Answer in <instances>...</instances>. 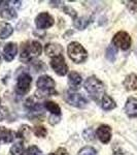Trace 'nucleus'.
Instances as JSON below:
<instances>
[{
  "instance_id": "1",
  "label": "nucleus",
  "mask_w": 137,
  "mask_h": 155,
  "mask_svg": "<svg viewBox=\"0 0 137 155\" xmlns=\"http://www.w3.org/2000/svg\"><path fill=\"white\" fill-rule=\"evenodd\" d=\"M84 89L89 93L92 99L95 101H99L102 99V97L105 95V87L98 78L95 76L89 77L87 81L84 82Z\"/></svg>"
},
{
  "instance_id": "2",
  "label": "nucleus",
  "mask_w": 137,
  "mask_h": 155,
  "mask_svg": "<svg viewBox=\"0 0 137 155\" xmlns=\"http://www.w3.org/2000/svg\"><path fill=\"white\" fill-rule=\"evenodd\" d=\"M42 52V47L40 42L33 41H27L22 46L21 55H20V60L22 62H29L35 57L39 56Z\"/></svg>"
},
{
  "instance_id": "3",
  "label": "nucleus",
  "mask_w": 137,
  "mask_h": 155,
  "mask_svg": "<svg viewBox=\"0 0 137 155\" xmlns=\"http://www.w3.org/2000/svg\"><path fill=\"white\" fill-rule=\"evenodd\" d=\"M67 53L72 61L75 63H84L88 58L86 49L78 41H72L67 47Z\"/></svg>"
},
{
  "instance_id": "4",
  "label": "nucleus",
  "mask_w": 137,
  "mask_h": 155,
  "mask_svg": "<svg viewBox=\"0 0 137 155\" xmlns=\"http://www.w3.org/2000/svg\"><path fill=\"white\" fill-rule=\"evenodd\" d=\"M37 88L42 92V95H52L57 94V91L55 90V81L49 76H41L37 80Z\"/></svg>"
},
{
  "instance_id": "5",
  "label": "nucleus",
  "mask_w": 137,
  "mask_h": 155,
  "mask_svg": "<svg viewBox=\"0 0 137 155\" xmlns=\"http://www.w3.org/2000/svg\"><path fill=\"white\" fill-rule=\"evenodd\" d=\"M64 99H65L67 104H69L72 107H78V109H84L88 104L87 99L81 94L75 93V92H71V91L66 92L64 94Z\"/></svg>"
},
{
  "instance_id": "6",
  "label": "nucleus",
  "mask_w": 137,
  "mask_h": 155,
  "mask_svg": "<svg viewBox=\"0 0 137 155\" xmlns=\"http://www.w3.org/2000/svg\"><path fill=\"white\" fill-rule=\"evenodd\" d=\"M131 37L126 31H119L113 37V44L116 48H119L123 51H126L131 47Z\"/></svg>"
},
{
  "instance_id": "7",
  "label": "nucleus",
  "mask_w": 137,
  "mask_h": 155,
  "mask_svg": "<svg viewBox=\"0 0 137 155\" xmlns=\"http://www.w3.org/2000/svg\"><path fill=\"white\" fill-rule=\"evenodd\" d=\"M32 84V78L29 76L28 74H21L18 80H17V85H16V92L19 95H24V94L28 93L30 87Z\"/></svg>"
},
{
  "instance_id": "8",
  "label": "nucleus",
  "mask_w": 137,
  "mask_h": 155,
  "mask_svg": "<svg viewBox=\"0 0 137 155\" xmlns=\"http://www.w3.org/2000/svg\"><path fill=\"white\" fill-rule=\"evenodd\" d=\"M51 67L54 69V71L56 72L58 76H65V74L68 72V66H67L65 59L62 56H58V57H54L51 60Z\"/></svg>"
},
{
  "instance_id": "9",
  "label": "nucleus",
  "mask_w": 137,
  "mask_h": 155,
  "mask_svg": "<svg viewBox=\"0 0 137 155\" xmlns=\"http://www.w3.org/2000/svg\"><path fill=\"white\" fill-rule=\"evenodd\" d=\"M54 18L48 12H40L35 19V25L38 29H48L54 25Z\"/></svg>"
},
{
  "instance_id": "10",
  "label": "nucleus",
  "mask_w": 137,
  "mask_h": 155,
  "mask_svg": "<svg viewBox=\"0 0 137 155\" xmlns=\"http://www.w3.org/2000/svg\"><path fill=\"white\" fill-rule=\"evenodd\" d=\"M97 137L99 139V141L103 144H107L109 143L111 139V128L110 126L106 125V124H102L98 127L96 131Z\"/></svg>"
},
{
  "instance_id": "11",
  "label": "nucleus",
  "mask_w": 137,
  "mask_h": 155,
  "mask_svg": "<svg viewBox=\"0 0 137 155\" xmlns=\"http://www.w3.org/2000/svg\"><path fill=\"white\" fill-rule=\"evenodd\" d=\"M17 53H18V47L17 44L14 42H8L5 45L3 49V58L5 59V61L11 62L14 59Z\"/></svg>"
},
{
  "instance_id": "12",
  "label": "nucleus",
  "mask_w": 137,
  "mask_h": 155,
  "mask_svg": "<svg viewBox=\"0 0 137 155\" xmlns=\"http://www.w3.org/2000/svg\"><path fill=\"white\" fill-rule=\"evenodd\" d=\"M125 112L130 118H137V98L129 97L125 104Z\"/></svg>"
},
{
  "instance_id": "13",
  "label": "nucleus",
  "mask_w": 137,
  "mask_h": 155,
  "mask_svg": "<svg viewBox=\"0 0 137 155\" xmlns=\"http://www.w3.org/2000/svg\"><path fill=\"white\" fill-rule=\"evenodd\" d=\"M62 51H63V48H62L61 45L54 44V42H52V44H48L46 46V48H44V52H46V54L48 55L49 57H52V58L61 56Z\"/></svg>"
},
{
  "instance_id": "14",
  "label": "nucleus",
  "mask_w": 137,
  "mask_h": 155,
  "mask_svg": "<svg viewBox=\"0 0 137 155\" xmlns=\"http://www.w3.org/2000/svg\"><path fill=\"white\" fill-rule=\"evenodd\" d=\"M81 82H83V79H81V76L76 71H71L68 76V83L69 86H70L71 89L76 90L79 88Z\"/></svg>"
},
{
  "instance_id": "15",
  "label": "nucleus",
  "mask_w": 137,
  "mask_h": 155,
  "mask_svg": "<svg viewBox=\"0 0 137 155\" xmlns=\"http://www.w3.org/2000/svg\"><path fill=\"white\" fill-rule=\"evenodd\" d=\"M123 85L126 88V90H128V91L137 90V76L135 74H128V76L125 78V80H124Z\"/></svg>"
},
{
  "instance_id": "16",
  "label": "nucleus",
  "mask_w": 137,
  "mask_h": 155,
  "mask_svg": "<svg viewBox=\"0 0 137 155\" xmlns=\"http://www.w3.org/2000/svg\"><path fill=\"white\" fill-rule=\"evenodd\" d=\"M14 139V132L9 129L5 128L3 126H0V142L2 143H5V144H8V143H11Z\"/></svg>"
},
{
  "instance_id": "17",
  "label": "nucleus",
  "mask_w": 137,
  "mask_h": 155,
  "mask_svg": "<svg viewBox=\"0 0 137 155\" xmlns=\"http://www.w3.org/2000/svg\"><path fill=\"white\" fill-rule=\"evenodd\" d=\"M101 107L104 111H110V110H113L116 107V104L110 96L105 94L101 99Z\"/></svg>"
},
{
  "instance_id": "18",
  "label": "nucleus",
  "mask_w": 137,
  "mask_h": 155,
  "mask_svg": "<svg viewBox=\"0 0 137 155\" xmlns=\"http://www.w3.org/2000/svg\"><path fill=\"white\" fill-rule=\"evenodd\" d=\"M91 23V18L89 17H81V18H76L73 21V26L78 30H84L88 27V25Z\"/></svg>"
},
{
  "instance_id": "19",
  "label": "nucleus",
  "mask_w": 137,
  "mask_h": 155,
  "mask_svg": "<svg viewBox=\"0 0 137 155\" xmlns=\"http://www.w3.org/2000/svg\"><path fill=\"white\" fill-rule=\"evenodd\" d=\"M12 31H14V29H12L11 25L2 23L0 25V38L5 39L7 37H9L12 34Z\"/></svg>"
},
{
  "instance_id": "20",
  "label": "nucleus",
  "mask_w": 137,
  "mask_h": 155,
  "mask_svg": "<svg viewBox=\"0 0 137 155\" xmlns=\"http://www.w3.org/2000/svg\"><path fill=\"white\" fill-rule=\"evenodd\" d=\"M44 107L49 112H51L52 115H57L60 116L61 115V107H60L56 102L54 101H46L44 102Z\"/></svg>"
},
{
  "instance_id": "21",
  "label": "nucleus",
  "mask_w": 137,
  "mask_h": 155,
  "mask_svg": "<svg viewBox=\"0 0 137 155\" xmlns=\"http://www.w3.org/2000/svg\"><path fill=\"white\" fill-rule=\"evenodd\" d=\"M0 16L3 19L6 20H11L17 18V12L14 8H11V7H5L3 8L1 12H0Z\"/></svg>"
},
{
  "instance_id": "22",
  "label": "nucleus",
  "mask_w": 137,
  "mask_h": 155,
  "mask_svg": "<svg viewBox=\"0 0 137 155\" xmlns=\"http://www.w3.org/2000/svg\"><path fill=\"white\" fill-rule=\"evenodd\" d=\"M11 155H24L25 149H24L23 143H22V142L14 143L11 148Z\"/></svg>"
},
{
  "instance_id": "23",
  "label": "nucleus",
  "mask_w": 137,
  "mask_h": 155,
  "mask_svg": "<svg viewBox=\"0 0 137 155\" xmlns=\"http://www.w3.org/2000/svg\"><path fill=\"white\" fill-rule=\"evenodd\" d=\"M116 53H118V51H116V48L113 45H110V46L107 47V49H106V59L109 60L110 62H113L114 60L116 58Z\"/></svg>"
},
{
  "instance_id": "24",
  "label": "nucleus",
  "mask_w": 137,
  "mask_h": 155,
  "mask_svg": "<svg viewBox=\"0 0 137 155\" xmlns=\"http://www.w3.org/2000/svg\"><path fill=\"white\" fill-rule=\"evenodd\" d=\"M30 132H31V129H30V127L28 125H22L21 127H20L17 136L22 140H28Z\"/></svg>"
},
{
  "instance_id": "25",
  "label": "nucleus",
  "mask_w": 137,
  "mask_h": 155,
  "mask_svg": "<svg viewBox=\"0 0 137 155\" xmlns=\"http://www.w3.org/2000/svg\"><path fill=\"white\" fill-rule=\"evenodd\" d=\"M33 134H35L37 137H46V128L44 126H35L33 128Z\"/></svg>"
},
{
  "instance_id": "26",
  "label": "nucleus",
  "mask_w": 137,
  "mask_h": 155,
  "mask_svg": "<svg viewBox=\"0 0 137 155\" xmlns=\"http://www.w3.org/2000/svg\"><path fill=\"white\" fill-rule=\"evenodd\" d=\"M78 155H97V151L93 147H84L78 151Z\"/></svg>"
},
{
  "instance_id": "27",
  "label": "nucleus",
  "mask_w": 137,
  "mask_h": 155,
  "mask_svg": "<svg viewBox=\"0 0 137 155\" xmlns=\"http://www.w3.org/2000/svg\"><path fill=\"white\" fill-rule=\"evenodd\" d=\"M25 155H42V152L37 146H31L25 152Z\"/></svg>"
},
{
  "instance_id": "28",
  "label": "nucleus",
  "mask_w": 137,
  "mask_h": 155,
  "mask_svg": "<svg viewBox=\"0 0 137 155\" xmlns=\"http://www.w3.org/2000/svg\"><path fill=\"white\" fill-rule=\"evenodd\" d=\"M83 136H84V139L86 141H93L94 140V132H93V129L92 128H87L84 129V132H83Z\"/></svg>"
},
{
  "instance_id": "29",
  "label": "nucleus",
  "mask_w": 137,
  "mask_h": 155,
  "mask_svg": "<svg viewBox=\"0 0 137 155\" xmlns=\"http://www.w3.org/2000/svg\"><path fill=\"white\" fill-rule=\"evenodd\" d=\"M64 12H65V14L69 15V16H70L72 19H74V20L76 19V16H78V14H76V12L74 11V9L72 8V7H70V6H65V7H64Z\"/></svg>"
},
{
  "instance_id": "30",
  "label": "nucleus",
  "mask_w": 137,
  "mask_h": 155,
  "mask_svg": "<svg viewBox=\"0 0 137 155\" xmlns=\"http://www.w3.org/2000/svg\"><path fill=\"white\" fill-rule=\"evenodd\" d=\"M8 116V110L5 107H0V121L5 120Z\"/></svg>"
},
{
  "instance_id": "31",
  "label": "nucleus",
  "mask_w": 137,
  "mask_h": 155,
  "mask_svg": "<svg viewBox=\"0 0 137 155\" xmlns=\"http://www.w3.org/2000/svg\"><path fill=\"white\" fill-rule=\"evenodd\" d=\"M60 122V116H57V115H51L49 117V123L52 124V125H55V124L59 123Z\"/></svg>"
},
{
  "instance_id": "32",
  "label": "nucleus",
  "mask_w": 137,
  "mask_h": 155,
  "mask_svg": "<svg viewBox=\"0 0 137 155\" xmlns=\"http://www.w3.org/2000/svg\"><path fill=\"white\" fill-rule=\"evenodd\" d=\"M56 154L57 155H69L68 152H67V150L64 149V148H59L58 150H57Z\"/></svg>"
},
{
  "instance_id": "33",
  "label": "nucleus",
  "mask_w": 137,
  "mask_h": 155,
  "mask_svg": "<svg viewBox=\"0 0 137 155\" xmlns=\"http://www.w3.org/2000/svg\"><path fill=\"white\" fill-rule=\"evenodd\" d=\"M4 2H5V1H0V8H1V7H2V5H3V4H2V3H4Z\"/></svg>"
},
{
  "instance_id": "34",
  "label": "nucleus",
  "mask_w": 137,
  "mask_h": 155,
  "mask_svg": "<svg viewBox=\"0 0 137 155\" xmlns=\"http://www.w3.org/2000/svg\"><path fill=\"white\" fill-rule=\"evenodd\" d=\"M49 155H57L56 153H51V154H49Z\"/></svg>"
},
{
  "instance_id": "35",
  "label": "nucleus",
  "mask_w": 137,
  "mask_h": 155,
  "mask_svg": "<svg viewBox=\"0 0 137 155\" xmlns=\"http://www.w3.org/2000/svg\"><path fill=\"white\" fill-rule=\"evenodd\" d=\"M0 102H1V99H0Z\"/></svg>"
}]
</instances>
